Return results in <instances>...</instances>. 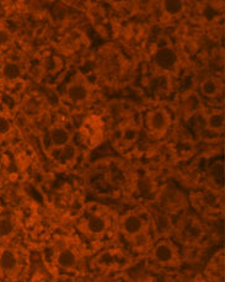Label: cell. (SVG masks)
<instances>
[{
	"instance_id": "6da1fadb",
	"label": "cell",
	"mask_w": 225,
	"mask_h": 282,
	"mask_svg": "<svg viewBox=\"0 0 225 282\" xmlns=\"http://www.w3.org/2000/svg\"><path fill=\"white\" fill-rule=\"evenodd\" d=\"M153 256L159 264L169 265L175 260V250L169 243L160 242L155 248H154Z\"/></svg>"
},
{
	"instance_id": "7a4b0ae2",
	"label": "cell",
	"mask_w": 225,
	"mask_h": 282,
	"mask_svg": "<svg viewBox=\"0 0 225 282\" xmlns=\"http://www.w3.org/2000/svg\"><path fill=\"white\" fill-rule=\"evenodd\" d=\"M122 229L128 235H138L143 229V221L137 215H128L122 221Z\"/></svg>"
},
{
	"instance_id": "3957f363",
	"label": "cell",
	"mask_w": 225,
	"mask_h": 282,
	"mask_svg": "<svg viewBox=\"0 0 225 282\" xmlns=\"http://www.w3.org/2000/svg\"><path fill=\"white\" fill-rule=\"evenodd\" d=\"M18 266V257L10 249H5L0 253V270L4 272H11Z\"/></svg>"
},
{
	"instance_id": "277c9868",
	"label": "cell",
	"mask_w": 225,
	"mask_h": 282,
	"mask_svg": "<svg viewBox=\"0 0 225 282\" xmlns=\"http://www.w3.org/2000/svg\"><path fill=\"white\" fill-rule=\"evenodd\" d=\"M57 264L59 265L62 269H73V267L76 265V255L70 249L60 250L57 255Z\"/></svg>"
},
{
	"instance_id": "5b68a950",
	"label": "cell",
	"mask_w": 225,
	"mask_h": 282,
	"mask_svg": "<svg viewBox=\"0 0 225 282\" xmlns=\"http://www.w3.org/2000/svg\"><path fill=\"white\" fill-rule=\"evenodd\" d=\"M86 228H88V230L91 234H102L106 230V228H107V223H106V221L102 217L94 215L89 217V220L86 221Z\"/></svg>"
},
{
	"instance_id": "8992f818",
	"label": "cell",
	"mask_w": 225,
	"mask_h": 282,
	"mask_svg": "<svg viewBox=\"0 0 225 282\" xmlns=\"http://www.w3.org/2000/svg\"><path fill=\"white\" fill-rule=\"evenodd\" d=\"M50 141L55 147H65L70 141V135L65 128L57 127L50 131Z\"/></svg>"
},
{
	"instance_id": "52a82bcc",
	"label": "cell",
	"mask_w": 225,
	"mask_h": 282,
	"mask_svg": "<svg viewBox=\"0 0 225 282\" xmlns=\"http://www.w3.org/2000/svg\"><path fill=\"white\" fill-rule=\"evenodd\" d=\"M68 98L72 101H74V103L85 100L88 98V89L84 85L78 84V83L72 84L68 87Z\"/></svg>"
},
{
	"instance_id": "ba28073f",
	"label": "cell",
	"mask_w": 225,
	"mask_h": 282,
	"mask_svg": "<svg viewBox=\"0 0 225 282\" xmlns=\"http://www.w3.org/2000/svg\"><path fill=\"white\" fill-rule=\"evenodd\" d=\"M149 126L154 131H163L168 126V116L164 111H155L150 115Z\"/></svg>"
},
{
	"instance_id": "9c48e42d",
	"label": "cell",
	"mask_w": 225,
	"mask_h": 282,
	"mask_svg": "<svg viewBox=\"0 0 225 282\" xmlns=\"http://www.w3.org/2000/svg\"><path fill=\"white\" fill-rule=\"evenodd\" d=\"M41 109H42V106H41V101L35 98L27 99L23 106L24 113L27 116H37L38 113H41Z\"/></svg>"
},
{
	"instance_id": "30bf717a",
	"label": "cell",
	"mask_w": 225,
	"mask_h": 282,
	"mask_svg": "<svg viewBox=\"0 0 225 282\" xmlns=\"http://www.w3.org/2000/svg\"><path fill=\"white\" fill-rule=\"evenodd\" d=\"M200 89H202V92L205 96H215L219 91V84L215 79H205L204 82L200 85Z\"/></svg>"
},
{
	"instance_id": "8fae6325",
	"label": "cell",
	"mask_w": 225,
	"mask_h": 282,
	"mask_svg": "<svg viewBox=\"0 0 225 282\" xmlns=\"http://www.w3.org/2000/svg\"><path fill=\"white\" fill-rule=\"evenodd\" d=\"M3 75L4 78L9 80L18 79L21 75L20 65L16 64V63H6L3 67Z\"/></svg>"
},
{
	"instance_id": "7c38bea8",
	"label": "cell",
	"mask_w": 225,
	"mask_h": 282,
	"mask_svg": "<svg viewBox=\"0 0 225 282\" xmlns=\"http://www.w3.org/2000/svg\"><path fill=\"white\" fill-rule=\"evenodd\" d=\"M200 100L196 94H190L187 98L185 99V108L188 113H195L196 111H198L200 109Z\"/></svg>"
},
{
	"instance_id": "4fadbf2b",
	"label": "cell",
	"mask_w": 225,
	"mask_h": 282,
	"mask_svg": "<svg viewBox=\"0 0 225 282\" xmlns=\"http://www.w3.org/2000/svg\"><path fill=\"white\" fill-rule=\"evenodd\" d=\"M14 229H15V226H14L13 221L9 220V218H1L0 220V237H9V235L13 234Z\"/></svg>"
},
{
	"instance_id": "5bb4252c",
	"label": "cell",
	"mask_w": 225,
	"mask_h": 282,
	"mask_svg": "<svg viewBox=\"0 0 225 282\" xmlns=\"http://www.w3.org/2000/svg\"><path fill=\"white\" fill-rule=\"evenodd\" d=\"M164 9L166 10V13L176 15V14L181 13V10L183 9V4L180 0H166V1H164Z\"/></svg>"
},
{
	"instance_id": "9a60e30c",
	"label": "cell",
	"mask_w": 225,
	"mask_h": 282,
	"mask_svg": "<svg viewBox=\"0 0 225 282\" xmlns=\"http://www.w3.org/2000/svg\"><path fill=\"white\" fill-rule=\"evenodd\" d=\"M208 127L210 130H222L224 127V117L220 113H213L208 117Z\"/></svg>"
},
{
	"instance_id": "2e32d148",
	"label": "cell",
	"mask_w": 225,
	"mask_h": 282,
	"mask_svg": "<svg viewBox=\"0 0 225 282\" xmlns=\"http://www.w3.org/2000/svg\"><path fill=\"white\" fill-rule=\"evenodd\" d=\"M11 130V125L8 118L0 117V135H6Z\"/></svg>"
},
{
	"instance_id": "e0dca14e",
	"label": "cell",
	"mask_w": 225,
	"mask_h": 282,
	"mask_svg": "<svg viewBox=\"0 0 225 282\" xmlns=\"http://www.w3.org/2000/svg\"><path fill=\"white\" fill-rule=\"evenodd\" d=\"M10 42V35L6 31H0V46L8 45Z\"/></svg>"
}]
</instances>
